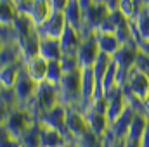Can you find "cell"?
Instances as JSON below:
<instances>
[{"label":"cell","mask_w":149,"mask_h":147,"mask_svg":"<svg viewBox=\"0 0 149 147\" xmlns=\"http://www.w3.org/2000/svg\"><path fill=\"white\" fill-rule=\"evenodd\" d=\"M37 87L38 85L26 74L24 68H21V71H19L17 78H16V83H14V87H12L19 107L26 106V104L33 99V95H35V92H37Z\"/></svg>","instance_id":"8"},{"label":"cell","mask_w":149,"mask_h":147,"mask_svg":"<svg viewBox=\"0 0 149 147\" xmlns=\"http://www.w3.org/2000/svg\"><path fill=\"white\" fill-rule=\"evenodd\" d=\"M23 68V62L12 64V66H5L0 68V88H12L16 83V78Z\"/></svg>","instance_id":"24"},{"label":"cell","mask_w":149,"mask_h":147,"mask_svg":"<svg viewBox=\"0 0 149 147\" xmlns=\"http://www.w3.org/2000/svg\"><path fill=\"white\" fill-rule=\"evenodd\" d=\"M144 7L142 0H120L116 10L128 21H134V17L137 16V12Z\"/></svg>","instance_id":"25"},{"label":"cell","mask_w":149,"mask_h":147,"mask_svg":"<svg viewBox=\"0 0 149 147\" xmlns=\"http://www.w3.org/2000/svg\"><path fill=\"white\" fill-rule=\"evenodd\" d=\"M139 45L135 42H127V43H121L120 49L114 52L113 55V62L120 68V69H125V71H130L134 66H135V61H137V55H139Z\"/></svg>","instance_id":"10"},{"label":"cell","mask_w":149,"mask_h":147,"mask_svg":"<svg viewBox=\"0 0 149 147\" xmlns=\"http://www.w3.org/2000/svg\"><path fill=\"white\" fill-rule=\"evenodd\" d=\"M63 147H73V146H71V144H68V146H63Z\"/></svg>","instance_id":"39"},{"label":"cell","mask_w":149,"mask_h":147,"mask_svg":"<svg viewBox=\"0 0 149 147\" xmlns=\"http://www.w3.org/2000/svg\"><path fill=\"white\" fill-rule=\"evenodd\" d=\"M148 121H149V118L146 114L135 112V116H134V119H132V123L128 126V132H127L123 142L137 146L139 140H141V137H142V133H144V130H146V126H148Z\"/></svg>","instance_id":"15"},{"label":"cell","mask_w":149,"mask_h":147,"mask_svg":"<svg viewBox=\"0 0 149 147\" xmlns=\"http://www.w3.org/2000/svg\"><path fill=\"white\" fill-rule=\"evenodd\" d=\"M109 9L102 3V2H94L87 10H83V28L81 33H88V31H97L99 26L102 24V21L109 16Z\"/></svg>","instance_id":"7"},{"label":"cell","mask_w":149,"mask_h":147,"mask_svg":"<svg viewBox=\"0 0 149 147\" xmlns=\"http://www.w3.org/2000/svg\"><path fill=\"white\" fill-rule=\"evenodd\" d=\"M21 147H40V123H35L21 139H19Z\"/></svg>","instance_id":"29"},{"label":"cell","mask_w":149,"mask_h":147,"mask_svg":"<svg viewBox=\"0 0 149 147\" xmlns=\"http://www.w3.org/2000/svg\"><path fill=\"white\" fill-rule=\"evenodd\" d=\"M146 7H148V10H149V5H146Z\"/></svg>","instance_id":"40"},{"label":"cell","mask_w":149,"mask_h":147,"mask_svg":"<svg viewBox=\"0 0 149 147\" xmlns=\"http://www.w3.org/2000/svg\"><path fill=\"white\" fill-rule=\"evenodd\" d=\"M38 123L42 126H47V128H52V130H57L61 132L64 137H68V140L73 144V140L70 139L68 132H66V106L64 104H57L56 107H52L50 111L40 114L38 118Z\"/></svg>","instance_id":"6"},{"label":"cell","mask_w":149,"mask_h":147,"mask_svg":"<svg viewBox=\"0 0 149 147\" xmlns=\"http://www.w3.org/2000/svg\"><path fill=\"white\" fill-rule=\"evenodd\" d=\"M0 147H21L19 140H16L3 125H0Z\"/></svg>","instance_id":"31"},{"label":"cell","mask_w":149,"mask_h":147,"mask_svg":"<svg viewBox=\"0 0 149 147\" xmlns=\"http://www.w3.org/2000/svg\"><path fill=\"white\" fill-rule=\"evenodd\" d=\"M68 144H71V142L61 132L40 125V147H63V146H68Z\"/></svg>","instance_id":"17"},{"label":"cell","mask_w":149,"mask_h":147,"mask_svg":"<svg viewBox=\"0 0 149 147\" xmlns=\"http://www.w3.org/2000/svg\"><path fill=\"white\" fill-rule=\"evenodd\" d=\"M57 104H61L59 88L54 87V85H50V83H47V81H43V83H40L37 87V92H35L33 99L26 106H23V107H28L35 114V118L38 119L40 114L50 111L52 107H56Z\"/></svg>","instance_id":"1"},{"label":"cell","mask_w":149,"mask_h":147,"mask_svg":"<svg viewBox=\"0 0 149 147\" xmlns=\"http://www.w3.org/2000/svg\"><path fill=\"white\" fill-rule=\"evenodd\" d=\"M116 74H118V66L111 61V64L108 66L106 73L101 78V92H102V95H108L114 88H118L116 87Z\"/></svg>","instance_id":"27"},{"label":"cell","mask_w":149,"mask_h":147,"mask_svg":"<svg viewBox=\"0 0 149 147\" xmlns=\"http://www.w3.org/2000/svg\"><path fill=\"white\" fill-rule=\"evenodd\" d=\"M52 14V7L49 0H33L31 2V9L28 12V17L31 19V23L35 26H40L47 21V17Z\"/></svg>","instance_id":"20"},{"label":"cell","mask_w":149,"mask_h":147,"mask_svg":"<svg viewBox=\"0 0 149 147\" xmlns=\"http://www.w3.org/2000/svg\"><path fill=\"white\" fill-rule=\"evenodd\" d=\"M40 57H43L47 62L52 61H61L63 57V47L61 42L56 38H40Z\"/></svg>","instance_id":"16"},{"label":"cell","mask_w":149,"mask_h":147,"mask_svg":"<svg viewBox=\"0 0 149 147\" xmlns=\"http://www.w3.org/2000/svg\"><path fill=\"white\" fill-rule=\"evenodd\" d=\"M57 88H59L61 104L78 107L81 101V69L64 73Z\"/></svg>","instance_id":"2"},{"label":"cell","mask_w":149,"mask_h":147,"mask_svg":"<svg viewBox=\"0 0 149 147\" xmlns=\"http://www.w3.org/2000/svg\"><path fill=\"white\" fill-rule=\"evenodd\" d=\"M99 54H101V50H99V45H97L95 33L94 31L81 33V42L76 49V61H78L80 69L92 68L95 59L99 57Z\"/></svg>","instance_id":"4"},{"label":"cell","mask_w":149,"mask_h":147,"mask_svg":"<svg viewBox=\"0 0 149 147\" xmlns=\"http://www.w3.org/2000/svg\"><path fill=\"white\" fill-rule=\"evenodd\" d=\"M142 3H144V5H149V0H142Z\"/></svg>","instance_id":"37"},{"label":"cell","mask_w":149,"mask_h":147,"mask_svg":"<svg viewBox=\"0 0 149 147\" xmlns=\"http://www.w3.org/2000/svg\"><path fill=\"white\" fill-rule=\"evenodd\" d=\"M47 66H49V62H47L43 57H40V55L33 57V59H28V61L23 62V68H24L26 74H28L37 85L43 83V81L47 80Z\"/></svg>","instance_id":"14"},{"label":"cell","mask_w":149,"mask_h":147,"mask_svg":"<svg viewBox=\"0 0 149 147\" xmlns=\"http://www.w3.org/2000/svg\"><path fill=\"white\" fill-rule=\"evenodd\" d=\"M87 130H88V126H87L85 114L74 106H66V132H68L70 139L74 142V139H78Z\"/></svg>","instance_id":"12"},{"label":"cell","mask_w":149,"mask_h":147,"mask_svg":"<svg viewBox=\"0 0 149 147\" xmlns=\"http://www.w3.org/2000/svg\"><path fill=\"white\" fill-rule=\"evenodd\" d=\"M135 112L137 111L132 109L130 106H127V109L121 112V116L109 125V130H111V133L116 137V139H125V135H127V132H128V126H130V123H132V119H134V116H135Z\"/></svg>","instance_id":"18"},{"label":"cell","mask_w":149,"mask_h":147,"mask_svg":"<svg viewBox=\"0 0 149 147\" xmlns=\"http://www.w3.org/2000/svg\"><path fill=\"white\" fill-rule=\"evenodd\" d=\"M73 146L74 147H101V139H99L94 132L87 130V132L81 133L78 139H74Z\"/></svg>","instance_id":"30"},{"label":"cell","mask_w":149,"mask_h":147,"mask_svg":"<svg viewBox=\"0 0 149 147\" xmlns=\"http://www.w3.org/2000/svg\"><path fill=\"white\" fill-rule=\"evenodd\" d=\"M63 76H64V69H63V66H61V61H52V62H49V66H47V80H45L47 83H50V85H54V87H59Z\"/></svg>","instance_id":"28"},{"label":"cell","mask_w":149,"mask_h":147,"mask_svg":"<svg viewBox=\"0 0 149 147\" xmlns=\"http://www.w3.org/2000/svg\"><path fill=\"white\" fill-rule=\"evenodd\" d=\"M130 23H132V42H135L139 47L149 43V10L146 5L137 12V16Z\"/></svg>","instance_id":"13"},{"label":"cell","mask_w":149,"mask_h":147,"mask_svg":"<svg viewBox=\"0 0 149 147\" xmlns=\"http://www.w3.org/2000/svg\"><path fill=\"white\" fill-rule=\"evenodd\" d=\"M66 26H68V23L64 19V14L52 10V14L47 17V21L43 24L37 26V33L40 38H56V40H59Z\"/></svg>","instance_id":"9"},{"label":"cell","mask_w":149,"mask_h":147,"mask_svg":"<svg viewBox=\"0 0 149 147\" xmlns=\"http://www.w3.org/2000/svg\"><path fill=\"white\" fill-rule=\"evenodd\" d=\"M118 2H120V0H102V3H104V5H106V7H108V9H109V10H116V7H118Z\"/></svg>","instance_id":"35"},{"label":"cell","mask_w":149,"mask_h":147,"mask_svg":"<svg viewBox=\"0 0 149 147\" xmlns=\"http://www.w3.org/2000/svg\"><path fill=\"white\" fill-rule=\"evenodd\" d=\"M123 92H125V95H130V97L144 102L149 92V74L132 68L128 71V74H127V81H125Z\"/></svg>","instance_id":"5"},{"label":"cell","mask_w":149,"mask_h":147,"mask_svg":"<svg viewBox=\"0 0 149 147\" xmlns=\"http://www.w3.org/2000/svg\"><path fill=\"white\" fill-rule=\"evenodd\" d=\"M9 112H10V107H9V106H5V104L0 101V125H3V123H5V119H7Z\"/></svg>","instance_id":"33"},{"label":"cell","mask_w":149,"mask_h":147,"mask_svg":"<svg viewBox=\"0 0 149 147\" xmlns=\"http://www.w3.org/2000/svg\"><path fill=\"white\" fill-rule=\"evenodd\" d=\"M61 42V47H63V52H70V54H76V49L81 42V33L76 31L71 26H66L63 35L59 38Z\"/></svg>","instance_id":"22"},{"label":"cell","mask_w":149,"mask_h":147,"mask_svg":"<svg viewBox=\"0 0 149 147\" xmlns=\"http://www.w3.org/2000/svg\"><path fill=\"white\" fill-rule=\"evenodd\" d=\"M37 121L38 119L35 118V114L28 109V107H19L17 106V107L10 109L7 119H5V123H3V126L7 128V132L16 140H19Z\"/></svg>","instance_id":"3"},{"label":"cell","mask_w":149,"mask_h":147,"mask_svg":"<svg viewBox=\"0 0 149 147\" xmlns=\"http://www.w3.org/2000/svg\"><path fill=\"white\" fill-rule=\"evenodd\" d=\"M73 147H74V146H73Z\"/></svg>","instance_id":"41"},{"label":"cell","mask_w":149,"mask_h":147,"mask_svg":"<svg viewBox=\"0 0 149 147\" xmlns=\"http://www.w3.org/2000/svg\"><path fill=\"white\" fill-rule=\"evenodd\" d=\"M49 2H50V7L54 12H64V9L70 3V0H49Z\"/></svg>","instance_id":"32"},{"label":"cell","mask_w":149,"mask_h":147,"mask_svg":"<svg viewBox=\"0 0 149 147\" xmlns=\"http://www.w3.org/2000/svg\"><path fill=\"white\" fill-rule=\"evenodd\" d=\"M63 14H64V19H66L68 26H71L76 31L81 33V28H83V12L80 9L78 0H70V3H68V7L64 9Z\"/></svg>","instance_id":"21"},{"label":"cell","mask_w":149,"mask_h":147,"mask_svg":"<svg viewBox=\"0 0 149 147\" xmlns=\"http://www.w3.org/2000/svg\"><path fill=\"white\" fill-rule=\"evenodd\" d=\"M17 16L14 0H0V26H12Z\"/></svg>","instance_id":"26"},{"label":"cell","mask_w":149,"mask_h":147,"mask_svg":"<svg viewBox=\"0 0 149 147\" xmlns=\"http://www.w3.org/2000/svg\"><path fill=\"white\" fill-rule=\"evenodd\" d=\"M104 99H106V118L111 125L121 116V112L127 109V106H128L127 97H125L123 88H114L108 95H104Z\"/></svg>","instance_id":"11"},{"label":"cell","mask_w":149,"mask_h":147,"mask_svg":"<svg viewBox=\"0 0 149 147\" xmlns=\"http://www.w3.org/2000/svg\"><path fill=\"white\" fill-rule=\"evenodd\" d=\"M14 2H31V0H14Z\"/></svg>","instance_id":"38"},{"label":"cell","mask_w":149,"mask_h":147,"mask_svg":"<svg viewBox=\"0 0 149 147\" xmlns=\"http://www.w3.org/2000/svg\"><path fill=\"white\" fill-rule=\"evenodd\" d=\"M137 147H149V121H148V126H146L144 133H142V137H141V140H139V144H137Z\"/></svg>","instance_id":"34"},{"label":"cell","mask_w":149,"mask_h":147,"mask_svg":"<svg viewBox=\"0 0 149 147\" xmlns=\"http://www.w3.org/2000/svg\"><path fill=\"white\" fill-rule=\"evenodd\" d=\"M17 62H23L19 43L17 42L3 43V47L0 49V68L12 66V64H17Z\"/></svg>","instance_id":"19"},{"label":"cell","mask_w":149,"mask_h":147,"mask_svg":"<svg viewBox=\"0 0 149 147\" xmlns=\"http://www.w3.org/2000/svg\"><path fill=\"white\" fill-rule=\"evenodd\" d=\"M97 38V45H99V50L102 54H108V55H114V52L120 49V40L116 38L114 33H95Z\"/></svg>","instance_id":"23"},{"label":"cell","mask_w":149,"mask_h":147,"mask_svg":"<svg viewBox=\"0 0 149 147\" xmlns=\"http://www.w3.org/2000/svg\"><path fill=\"white\" fill-rule=\"evenodd\" d=\"M3 47V40H2V37H0V49Z\"/></svg>","instance_id":"36"}]
</instances>
